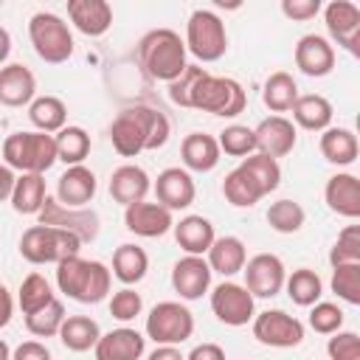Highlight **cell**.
Returning a JSON list of instances; mask_svg holds the SVG:
<instances>
[{"label":"cell","mask_w":360,"mask_h":360,"mask_svg":"<svg viewBox=\"0 0 360 360\" xmlns=\"http://www.w3.org/2000/svg\"><path fill=\"white\" fill-rule=\"evenodd\" d=\"M186 360H225V349L219 343H200L186 354Z\"/></svg>","instance_id":"f5cc1de1"},{"label":"cell","mask_w":360,"mask_h":360,"mask_svg":"<svg viewBox=\"0 0 360 360\" xmlns=\"http://www.w3.org/2000/svg\"><path fill=\"white\" fill-rule=\"evenodd\" d=\"M186 51L200 59V62H217L225 56L228 51V31H225V22L208 11V8H197L188 14V22H186Z\"/></svg>","instance_id":"ba28073f"},{"label":"cell","mask_w":360,"mask_h":360,"mask_svg":"<svg viewBox=\"0 0 360 360\" xmlns=\"http://www.w3.org/2000/svg\"><path fill=\"white\" fill-rule=\"evenodd\" d=\"M124 225L135 236L155 239V236L169 233L172 225H174V219H172V211H166L163 205L143 200V202H135V205H127L124 208Z\"/></svg>","instance_id":"d6986e66"},{"label":"cell","mask_w":360,"mask_h":360,"mask_svg":"<svg viewBox=\"0 0 360 360\" xmlns=\"http://www.w3.org/2000/svg\"><path fill=\"white\" fill-rule=\"evenodd\" d=\"M174 231V242L180 245V250H186V256H205L211 242L217 239L211 219L200 217V214H188L180 222L172 225Z\"/></svg>","instance_id":"484cf974"},{"label":"cell","mask_w":360,"mask_h":360,"mask_svg":"<svg viewBox=\"0 0 360 360\" xmlns=\"http://www.w3.org/2000/svg\"><path fill=\"white\" fill-rule=\"evenodd\" d=\"M68 17L84 37H104L112 28V6L107 0H68Z\"/></svg>","instance_id":"7402d4cb"},{"label":"cell","mask_w":360,"mask_h":360,"mask_svg":"<svg viewBox=\"0 0 360 360\" xmlns=\"http://www.w3.org/2000/svg\"><path fill=\"white\" fill-rule=\"evenodd\" d=\"M197 197V186L191 180V174L180 166H169L158 174L155 180V202L163 205L166 211H183L194 202Z\"/></svg>","instance_id":"2e32d148"},{"label":"cell","mask_w":360,"mask_h":360,"mask_svg":"<svg viewBox=\"0 0 360 360\" xmlns=\"http://www.w3.org/2000/svg\"><path fill=\"white\" fill-rule=\"evenodd\" d=\"M8 53H11V34L0 25V65L8 59Z\"/></svg>","instance_id":"6f0895ef"},{"label":"cell","mask_w":360,"mask_h":360,"mask_svg":"<svg viewBox=\"0 0 360 360\" xmlns=\"http://www.w3.org/2000/svg\"><path fill=\"white\" fill-rule=\"evenodd\" d=\"M186 42L172 28H152L138 42V68L152 82H174L186 70Z\"/></svg>","instance_id":"7a4b0ae2"},{"label":"cell","mask_w":360,"mask_h":360,"mask_svg":"<svg viewBox=\"0 0 360 360\" xmlns=\"http://www.w3.org/2000/svg\"><path fill=\"white\" fill-rule=\"evenodd\" d=\"M219 143V152L231 155V158H248L256 152V135L250 127H242V124H231L219 132L217 138Z\"/></svg>","instance_id":"7bdbcfd3"},{"label":"cell","mask_w":360,"mask_h":360,"mask_svg":"<svg viewBox=\"0 0 360 360\" xmlns=\"http://www.w3.org/2000/svg\"><path fill=\"white\" fill-rule=\"evenodd\" d=\"M11 315H14V298H11V292L6 290V284H0V329L8 326Z\"/></svg>","instance_id":"11a10c76"},{"label":"cell","mask_w":360,"mask_h":360,"mask_svg":"<svg viewBox=\"0 0 360 360\" xmlns=\"http://www.w3.org/2000/svg\"><path fill=\"white\" fill-rule=\"evenodd\" d=\"M53 298L56 295H53V290H51V284H48V278L42 273H28L22 278L20 290H17V304H20L22 315H31V312L48 307Z\"/></svg>","instance_id":"60d3db41"},{"label":"cell","mask_w":360,"mask_h":360,"mask_svg":"<svg viewBox=\"0 0 360 360\" xmlns=\"http://www.w3.org/2000/svg\"><path fill=\"white\" fill-rule=\"evenodd\" d=\"M332 292L346 301L349 307L360 304V262L357 264H338L332 267Z\"/></svg>","instance_id":"ee69618b"},{"label":"cell","mask_w":360,"mask_h":360,"mask_svg":"<svg viewBox=\"0 0 360 360\" xmlns=\"http://www.w3.org/2000/svg\"><path fill=\"white\" fill-rule=\"evenodd\" d=\"M309 326L318 335H335L343 329V309L332 301H318L309 309Z\"/></svg>","instance_id":"bcb514c9"},{"label":"cell","mask_w":360,"mask_h":360,"mask_svg":"<svg viewBox=\"0 0 360 360\" xmlns=\"http://www.w3.org/2000/svg\"><path fill=\"white\" fill-rule=\"evenodd\" d=\"M267 225L276 231V233H298L307 222V211L301 208V202L284 197V200H276L270 202L267 214H264Z\"/></svg>","instance_id":"f35d334b"},{"label":"cell","mask_w":360,"mask_h":360,"mask_svg":"<svg viewBox=\"0 0 360 360\" xmlns=\"http://www.w3.org/2000/svg\"><path fill=\"white\" fill-rule=\"evenodd\" d=\"M191 110H202L211 115H222V118H233L248 107V93L236 79L228 76H211L208 70L200 76V82L194 84Z\"/></svg>","instance_id":"5b68a950"},{"label":"cell","mask_w":360,"mask_h":360,"mask_svg":"<svg viewBox=\"0 0 360 360\" xmlns=\"http://www.w3.org/2000/svg\"><path fill=\"white\" fill-rule=\"evenodd\" d=\"M28 121L37 127V132L56 135L68 121V107L59 96H37L28 104Z\"/></svg>","instance_id":"e575fe53"},{"label":"cell","mask_w":360,"mask_h":360,"mask_svg":"<svg viewBox=\"0 0 360 360\" xmlns=\"http://www.w3.org/2000/svg\"><path fill=\"white\" fill-rule=\"evenodd\" d=\"M3 160L20 174H45L56 163V141L48 132H11L3 141Z\"/></svg>","instance_id":"277c9868"},{"label":"cell","mask_w":360,"mask_h":360,"mask_svg":"<svg viewBox=\"0 0 360 360\" xmlns=\"http://www.w3.org/2000/svg\"><path fill=\"white\" fill-rule=\"evenodd\" d=\"M326 354H329V360H360V335L349 332V329L329 335Z\"/></svg>","instance_id":"681fc988"},{"label":"cell","mask_w":360,"mask_h":360,"mask_svg":"<svg viewBox=\"0 0 360 360\" xmlns=\"http://www.w3.org/2000/svg\"><path fill=\"white\" fill-rule=\"evenodd\" d=\"M37 98V76L22 62H11L0 68V104L3 107H25Z\"/></svg>","instance_id":"44dd1931"},{"label":"cell","mask_w":360,"mask_h":360,"mask_svg":"<svg viewBox=\"0 0 360 360\" xmlns=\"http://www.w3.org/2000/svg\"><path fill=\"white\" fill-rule=\"evenodd\" d=\"M82 242L59 228H48V225H31L28 231H22L20 236V256L28 264H59L62 259L79 256Z\"/></svg>","instance_id":"52a82bcc"},{"label":"cell","mask_w":360,"mask_h":360,"mask_svg":"<svg viewBox=\"0 0 360 360\" xmlns=\"http://www.w3.org/2000/svg\"><path fill=\"white\" fill-rule=\"evenodd\" d=\"M323 200H326V208L335 211L338 217L357 219L360 217V180L349 172L332 174L323 186Z\"/></svg>","instance_id":"cb8c5ba5"},{"label":"cell","mask_w":360,"mask_h":360,"mask_svg":"<svg viewBox=\"0 0 360 360\" xmlns=\"http://www.w3.org/2000/svg\"><path fill=\"white\" fill-rule=\"evenodd\" d=\"M146 270H149V256H146V250H143L141 245L124 242V245L115 248V253H112V270H110V273H112L124 287H132V284L143 281Z\"/></svg>","instance_id":"1f68e13d"},{"label":"cell","mask_w":360,"mask_h":360,"mask_svg":"<svg viewBox=\"0 0 360 360\" xmlns=\"http://www.w3.org/2000/svg\"><path fill=\"white\" fill-rule=\"evenodd\" d=\"M96 188H98V180L84 163L68 166L56 180V200L68 208H87L96 197Z\"/></svg>","instance_id":"ffe728a7"},{"label":"cell","mask_w":360,"mask_h":360,"mask_svg":"<svg viewBox=\"0 0 360 360\" xmlns=\"http://www.w3.org/2000/svg\"><path fill=\"white\" fill-rule=\"evenodd\" d=\"M28 39L37 51V56L48 65H65L73 56V34L68 22L53 11H37L28 20Z\"/></svg>","instance_id":"8992f818"},{"label":"cell","mask_w":360,"mask_h":360,"mask_svg":"<svg viewBox=\"0 0 360 360\" xmlns=\"http://www.w3.org/2000/svg\"><path fill=\"white\" fill-rule=\"evenodd\" d=\"M110 284H112V273L104 262L70 256V259H62L56 264V287L70 301L98 304V301L107 298Z\"/></svg>","instance_id":"3957f363"},{"label":"cell","mask_w":360,"mask_h":360,"mask_svg":"<svg viewBox=\"0 0 360 360\" xmlns=\"http://www.w3.org/2000/svg\"><path fill=\"white\" fill-rule=\"evenodd\" d=\"M284 287H287V295L295 307H312L321 301L323 295V281L315 270L309 267H298L292 270L287 278H284Z\"/></svg>","instance_id":"8d00e7d4"},{"label":"cell","mask_w":360,"mask_h":360,"mask_svg":"<svg viewBox=\"0 0 360 360\" xmlns=\"http://www.w3.org/2000/svg\"><path fill=\"white\" fill-rule=\"evenodd\" d=\"M323 22L329 37L349 51L352 56H360V8L352 0H332L323 6Z\"/></svg>","instance_id":"5bb4252c"},{"label":"cell","mask_w":360,"mask_h":360,"mask_svg":"<svg viewBox=\"0 0 360 360\" xmlns=\"http://www.w3.org/2000/svg\"><path fill=\"white\" fill-rule=\"evenodd\" d=\"M318 149L323 155L326 163L332 166H349L357 160V152H360V143H357V135L346 127H326L321 141H318Z\"/></svg>","instance_id":"f546056e"},{"label":"cell","mask_w":360,"mask_h":360,"mask_svg":"<svg viewBox=\"0 0 360 360\" xmlns=\"http://www.w3.org/2000/svg\"><path fill=\"white\" fill-rule=\"evenodd\" d=\"M295 98H298V84H295V79L287 70H276V73H270L264 79V84H262V101H264V107L270 112H276V115L290 112L292 104H295Z\"/></svg>","instance_id":"d6a6232c"},{"label":"cell","mask_w":360,"mask_h":360,"mask_svg":"<svg viewBox=\"0 0 360 360\" xmlns=\"http://www.w3.org/2000/svg\"><path fill=\"white\" fill-rule=\"evenodd\" d=\"M14 183H17V174H14V169H8V166H0V202L11 200Z\"/></svg>","instance_id":"db71d44e"},{"label":"cell","mask_w":360,"mask_h":360,"mask_svg":"<svg viewBox=\"0 0 360 360\" xmlns=\"http://www.w3.org/2000/svg\"><path fill=\"white\" fill-rule=\"evenodd\" d=\"M172 135V124L166 112L158 107H127L121 110L110 124V143L121 158H135L141 152H152L166 146Z\"/></svg>","instance_id":"6da1fadb"},{"label":"cell","mask_w":360,"mask_h":360,"mask_svg":"<svg viewBox=\"0 0 360 360\" xmlns=\"http://www.w3.org/2000/svg\"><path fill=\"white\" fill-rule=\"evenodd\" d=\"M172 290L183 301H197L211 290V267L202 256H183L172 267Z\"/></svg>","instance_id":"e0dca14e"},{"label":"cell","mask_w":360,"mask_h":360,"mask_svg":"<svg viewBox=\"0 0 360 360\" xmlns=\"http://www.w3.org/2000/svg\"><path fill=\"white\" fill-rule=\"evenodd\" d=\"M194 335V315L180 301H160L146 315V338L158 346H180Z\"/></svg>","instance_id":"9c48e42d"},{"label":"cell","mask_w":360,"mask_h":360,"mask_svg":"<svg viewBox=\"0 0 360 360\" xmlns=\"http://www.w3.org/2000/svg\"><path fill=\"white\" fill-rule=\"evenodd\" d=\"M11 360H53L48 346L39 340H25L11 352Z\"/></svg>","instance_id":"816d5d0a"},{"label":"cell","mask_w":360,"mask_h":360,"mask_svg":"<svg viewBox=\"0 0 360 360\" xmlns=\"http://www.w3.org/2000/svg\"><path fill=\"white\" fill-rule=\"evenodd\" d=\"M211 312L225 326H245L256 315V298L245 290V284L222 281L211 290Z\"/></svg>","instance_id":"7c38bea8"},{"label":"cell","mask_w":360,"mask_h":360,"mask_svg":"<svg viewBox=\"0 0 360 360\" xmlns=\"http://www.w3.org/2000/svg\"><path fill=\"white\" fill-rule=\"evenodd\" d=\"M318 11H321V0H281V14L292 22H307L318 17Z\"/></svg>","instance_id":"f907efd6"},{"label":"cell","mask_w":360,"mask_h":360,"mask_svg":"<svg viewBox=\"0 0 360 360\" xmlns=\"http://www.w3.org/2000/svg\"><path fill=\"white\" fill-rule=\"evenodd\" d=\"M360 262V225H346L335 245L329 248V264H357Z\"/></svg>","instance_id":"f6af8a7d"},{"label":"cell","mask_w":360,"mask_h":360,"mask_svg":"<svg viewBox=\"0 0 360 360\" xmlns=\"http://www.w3.org/2000/svg\"><path fill=\"white\" fill-rule=\"evenodd\" d=\"M242 273H245V290L253 298H273V295H278L284 290L287 270H284V262L276 253H256V256H250L245 262Z\"/></svg>","instance_id":"4fadbf2b"},{"label":"cell","mask_w":360,"mask_h":360,"mask_svg":"<svg viewBox=\"0 0 360 360\" xmlns=\"http://www.w3.org/2000/svg\"><path fill=\"white\" fill-rule=\"evenodd\" d=\"M146 360H186V354L177 349V346H155Z\"/></svg>","instance_id":"9f6ffc18"},{"label":"cell","mask_w":360,"mask_h":360,"mask_svg":"<svg viewBox=\"0 0 360 360\" xmlns=\"http://www.w3.org/2000/svg\"><path fill=\"white\" fill-rule=\"evenodd\" d=\"M202 73H205L202 65H186V70H183L174 82H169V98H172V104H177V107H188L191 93H194V84L200 82Z\"/></svg>","instance_id":"c3c4849f"},{"label":"cell","mask_w":360,"mask_h":360,"mask_svg":"<svg viewBox=\"0 0 360 360\" xmlns=\"http://www.w3.org/2000/svg\"><path fill=\"white\" fill-rule=\"evenodd\" d=\"M205 262L211 267V273H219L225 278L242 273L245 262H248V250L245 242L239 236H217L205 253Z\"/></svg>","instance_id":"83f0119b"},{"label":"cell","mask_w":360,"mask_h":360,"mask_svg":"<svg viewBox=\"0 0 360 360\" xmlns=\"http://www.w3.org/2000/svg\"><path fill=\"white\" fill-rule=\"evenodd\" d=\"M239 169H245V172L256 180V186L262 188V194H264V197H267L270 191H276V188H278V183H281V166H278V160H276V158H270V155L253 152V155L242 158Z\"/></svg>","instance_id":"ab89813d"},{"label":"cell","mask_w":360,"mask_h":360,"mask_svg":"<svg viewBox=\"0 0 360 360\" xmlns=\"http://www.w3.org/2000/svg\"><path fill=\"white\" fill-rule=\"evenodd\" d=\"M332 101L318 96V93H307V96H298L295 104H292V124L295 129H307V132H323L326 127H332Z\"/></svg>","instance_id":"f1b7e54d"},{"label":"cell","mask_w":360,"mask_h":360,"mask_svg":"<svg viewBox=\"0 0 360 360\" xmlns=\"http://www.w3.org/2000/svg\"><path fill=\"white\" fill-rule=\"evenodd\" d=\"M37 219H39V225H48V228H59V231L73 233L82 245H90L98 236V231H101L98 214L93 208H68V205H62L51 194L45 197Z\"/></svg>","instance_id":"30bf717a"},{"label":"cell","mask_w":360,"mask_h":360,"mask_svg":"<svg viewBox=\"0 0 360 360\" xmlns=\"http://www.w3.org/2000/svg\"><path fill=\"white\" fill-rule=\"evenodd\" d=\"M62 321H65V304L59 298H53L48 307L25 315V329L34 338H53V335H59Z\"/></svg>","instance_id":"b9f144b4"},{"label":"cell","mask_w":360,"mask_h":360,"mask_svg":"<svg viewBox=\"0 0 360 360\" xmlns=\"http://www.w3.org/2000/svg\"><path fill=\"white\" fill-rule=\"evenodd\" d=\"M0 360H11V349H8V343L0 338Z\"/></svg>","instance_id":"680465c9"},{"label":"cell","mask_w":360,"mask_h":360,"mask_svg":"<svg viewBox=\"0 0 360 360\" xmlns=\"http://www.w3.org/2000/svg\"><path fill=\"white\" fill-rule=\"evenodd\" d=\"M146 352V338L132 326H118L98 338L93 354L96 360H141Z\"/></svg>","instance_id":"603a6c76"},{"label":"cell","mask_w":360,"mask_h":360,"mask_svg":"<svg viewBox=\"0 0 360 360\" xmlns=\"http://www.w3.org/2000/svg\"><path fill=\"white\" fill-rule=\"evenodd\" d=\"M149 188H152L149 174L135 163H124L110 174V197L124 208L135 205V202H143Z\"/></svg>","instance_id":"d4e9b609"},{"label":"cell","mask_w":360,"mask_h":360,"mask_svg":"<svg viewBox=\"0 0 360 360\" xmlns=\"http://www.w3.org/2000/svg\"><path fill=\"white\" fill-rule=\"evenodd\" d=\"M141 309H143V298H141V292H135L132 287H121V290L112 292V298H110V315H112L115 321H121V323L135 321V318L141 315Z\"/></svg>","instance_id":"7dc6e473"},{"label":"cell","mask_w":360,"mask_h":360,"mask_svg":"<svg viewBox=\"0 0 360 360\" xmlns=\"http://www.w3.org/2000/svg\"><path fill=\"white\" fill-rule=\"evenodd\" d=\"M219 143L214 135L208 132H188L180 143V158H183V166L186 172H211L217 169L219 163Z\"/></svg>","instance_id":"4316f807"},{"label":"cell","mask_w":360,"mask_h":360,"mask_svg":"<svg viewBox=\"0 0 360 360\" xmlns=\"http://www.w3.org/2000/svg\"><path fill=\"white\" fill-rule=\"evenodd\" d=\"M295 68L309 79H323L335 70V48L321 34H304L295 42Z\"/></svg>","instance_id":"9a60e30c"},{"label":"cell","mask_w":360,"mask_h":360,"mask_svg":"<svg viewBox=\"0 0 360 360\" xmlns=\"http://www.w3.org/2000/svg\"><path fill=\"white\" fill-rule=\"evenodd\" d=\"M56 338L62 340V346H65L68 352L82 354V352L96 349V343H98V338H101V329H98V323H96L90 315H65V321H62Z\"/></svg>","instance_id":"4dcf8cb0"},{"label":"cell","mask_w":360,"mask_h":360,"mask_svg":"<svg viewBox=\"0 0 360 360\" xmlns=\"http://www.w3.org/2000/svg\"><path fill=\"white\" fill-rule=\"evenodd\" d=\"M53 141H56V160H62L65 166H82L84 158L90 155V135L84 127L68 124L53 135Z\"/></svg>","instance_id":"d590c367"},{"label":"cell","mask_w":360,"mask_h":360,"mask_svg":"<svg viewBox=\"0 0 360 360\" xmlns=\"http://www.w3.org/2000/svg\"><path fill=\"white\" fill-rule=\"evenodd\" d=\"M253 135H256V152H262V155H270V158H284V155H290L292 149H295V141H298V129H295V124L290 121V118H284V115H270V118H264L256 129H253Z\"/></svg>","instance_id":"ac0fdd59"},{"label":"cell","mask_w":360,"mask_h":360,"mask_svg":"<svg viewBox=\"0 0 360 360\" xmlns=\"http://www.w3.org/2000/svg\"><path fill=\"white\" fill-rule=\"evenodd\" d=\"M222 194H225V200H228L233 208H253V205L264 197L262 188L256 186V180H253L245 169H239V166L225 174V180H222Z\"/></svg>","instance_id":"74e56055"},{"label":"cell","mask_w":360,"mask_h":360,"mask_svg":"<svg viewBox=\"0 0 360 360\" xmlns=\"http://www.w3.org/2000/svg\"><path fill=\"white\" fill-rule=\"evenodd\" d=\"M253 338L270 349H295L304 340V323L284 309H264L253 315Z\"/></svg>","instance_id":"8fae6325"},{"label":"cell","mask_w":360,"mask_h":360,"mask_svg":"<svg viewBox=\"0 0 360 360\" xmlns=\"http://www.w3.org/2000/svg\"><path fill=\"white\" fill-rule=\"evenodd\" d=\"M48 197V188H45V174H20L17 183H14V191H11V208L22 217H37L42 202Z\"/></svg>","instance_id":"836d02e7"}]
</instances>
